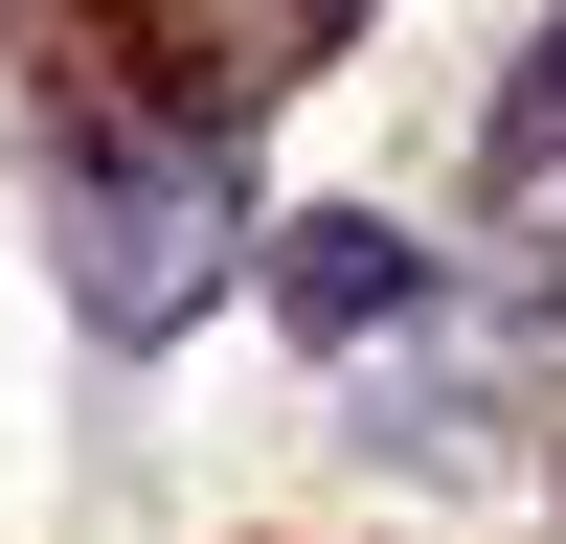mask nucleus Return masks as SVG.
Segmentation results:
<instances>
[{"mask_svg": "<svg viewBox=\"0 0 566 544\" xmlns=\"http://www.w3.org/2000/svg\"><path fill=\"white\" fill-rule=\"evenodd\" d=\"M272 317H295V341L340 363V341H386V317H431V250H408L386 205H317L295 250H272Z\"/></svg>", "mask_w": 566, "mask_h": 544, "instance_id": "obj_2", "label": "nucleus"}, {"mask_svg": "<svg viewBox=\"0 0 566 544\" xmlns=\"http://www.w3.org/2000/svg\"><path fill=\"white\" fill-rule=\"evenodd\" d=\"M476 159H499V181H566V0H544V45H522V69H499Z\"/></svg>", "mask_w": 566, "mask_h": 544, "instance_id": "obj_3", "label": "nucleus"}, {"mask_svg": "<svg viewBox=\"0 0 566 544\" xmlns=\"http://www.w3.org/2000/svg\"><path fill=\"white\" fill-rule=\"evenodd\" d=\"M205 272H227V181L181 136H91L69 159V295H91V341H181Z\"/></svg>", "mask_w": 566, "mask_h": 544, "instance_id": "obj_1", "label": "nucleus"}]
</instances>
